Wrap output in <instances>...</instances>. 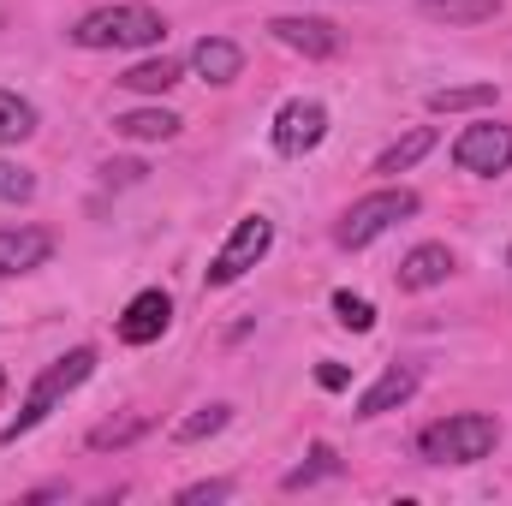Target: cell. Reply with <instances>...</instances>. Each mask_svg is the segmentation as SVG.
I'll return each mask as SVG.
<instances>
[{"mask_svg": "<svg viewBox=\"0 0 512 506\" xmlns=\"http://www.w3.org/2000/svg\"><path fill=\"white\" fill-rule=\"evenodd\" d=\"M66 36H72L78 48H90V54H108V48H155V42L167 36V18H161L149 0H114V6L84 12Z\"/></svg>", "mask_w": 512, "mask_h": 506, "instance_id": "cell-1", "label": "cell"}, {"mask_svg": "<svg viewBox=\"0 0 512 506\" xmlns=\"http://www.w3.org/2000/svg\"><path fill=\"white\" fill-rule=\"evenodd\" d=\"M90 376H96V346H72L66 358H54L42 376L30 381V393H24V405L12 411V423L0 429V441H6V447H18L36 423H48V417H54V405H60L66 393H78Z\"/></svg>", "mask_w": 512, "mask_h": 506, "instance_id": "cell-2", "label": "cell"}, {"mask_svg": "<svg viewBox=\"0 0 512 506\" xmlns=\"http://www.w3.org/2000/svg\"><path fill=\"white\" fill-rule=\"evenodd\" d=\"M495 447H501V417H489V411H453L417 435L423 465H477Z\"/></svg>", "mask_w": 512, "mask_h": 506, "instance_id": "cell-3", "label": "cell"}, {"mask_svg": "<svg viewBox=\"0 0 512 506\" xmlns=\"http://www.w3.org/2000/svg\"><path fill=\"white\" fill-rule=\"evenodd\" d=\"M417 215V191H405V185H387V191H370V197H358L346 215H340V245L346 251H364V245H376L387 227H399V221H411Z\"/></svg>", "mask_w": 512, "mask_h": 506, "instance_id": "cell-4", "label": "cell"}, {"mask_svg": "<svg viewBox=\"0 0 512 506\" xmlns=\"http://www.w3.org/2000/svg\"><path fill=\"white\" fill-rule=\"evenodd\" d=\"M268 245H274V221H268V215H239V227L227 233V245H221L215 262L203 268V286H209V292H221V286L245 280L256 262L268 256Z\"/></svg>", "mask_w": 512, "mask_h": 506, "instance_id": "cell-5", "label": "cell"}, {"mask_svg": "<svg viewBox=\"0 0 512 506\" xmlns=\"http://www.w3.org/2000/svg\"><path fill=\"white\" fill-rule=\"evenodd\" d=\"M453 167H459V173H477V179L512 173V126H495V120L465 126L453 137Z\"/></svg>", "mask_w": 512, "mask_h": 506, "instance_id": "cell-6", "label": "cell"}, {"mask_svg": "<svg viewBox=\"0 0 512 506\" xmlns=\"http://www.w3.org/2000/svg\"><path fill=\"white\" fill-rule=\"evenodd\" d=\"M268 137H274V149H280L286 161H304V155L328 137V108H322L316 96H292V102L274 114Z\"/></svg>", "mask_w": 512, "mask_h": 506, "instance_id": "cell-7", "label": "cell"}, {"mask_svg": "<svg viewBox=\"0 0 512 506\" xmlns=\"http://www.w3.org/2000/svg\"><path fill=\"white\" fill-rule=\"evenodd\" d=\"M167 322H173V298L161 286H149V292H137L126 310H120L114 334H120V346H155L167 334Z\"/></svg>", "mask_w": 512, "mask_h": 506, "instance_id": "cell-8", "label": "cell"}, {"mask_svg": "<svg viewBox=\"0 0 512 506\" xmlns=\"http://www.w3.org/2000/svg\"><path fill=\"white\" fill-rule=\"evenodd\" d=\"M268 30H274V42H280V48H292V54H304V60H334V54H340V42H346L328 18H298V12H280Z\"/></svg>", "mask_w": 512, "mask_h": 506, "instance_id": "cell-9", "label": "cell"}, {"mask_svg": "<svg viewBox=\"0 0 512 506\" xmlns=\"http://www.w3.org/2000/svg\"><path fill=\"white\" fill-rule=\"evenodd\" d=\"M54 256V239L42 227H0V280L12 274H30Z\"/></svg>", "mask_w": 512, "mask_h": 506, "instance_id": "cell-10", "label": "cell"}, {"mask_svg": "<svg viewBox=\"0 0 512 506\" xmlns=\"http://www.w3.org/2000/svg\"><path fill=\"white\" fill-rule=\"evenodd\" d=\"M447 274H453V251L447 245H417L399 262V292H435V286H447Z\"/></svg>", "mask_w": 512, "mask_h": 506, "instance_id": "cell-11", "label": "cell"}, {"mask_svg": "<svg viewBox=\"0 0 512 506\" xmlns=\"http://www.w3.org/2000/svg\"><path fill=\"white\" fill-rule=\"evenodd\" d=\"M191 72H197L203 84H233V78L245 72V48L227 42V36H203V42L191 48Z\"/></svg>", "mask_w": 512, "mask_h": 506, "instance_id": "cell-12", "label": "cell"}, {"mask_svg": "<svg viewBox=\"0 0 512 506\" xmlns=\"http://www.w3.org/2000/svg\"><path fill=\"white\" fill-rule=\"evenodd\" d=\"M411 393H417V370H411V364H387L382 376L358 393V417H382L393 405H405Z\"/></svg>", "mask_w": 512, "mask_h": 506, "instance_id": "cell-13", "label": "cell"}, {"mask_svg": "<svg viewBox=\"0 0 512 506\" xmlns=\"http://www.w3.org/2000/svg\"><path fill=\"white\" fill-rule=\"evenodd\" d=\"M114 131L131 137V143H167V137H179V114H167V108H131V114L114 120Z\"/></svg>", "mask_w": 512, "mask_h": 506, "instance_id": "cell-14", "label": "cell"}, {"mask_svg": "<svg viewBox=\"0 0 512 506\" xmlns=\"http://www.w3.org/2000/svg\"><path fill=\"white\" fill-rule=\"evenodd\" d=\"M429 149H435V126H411L399 143H387V149H382L376 173H387V179H393V173H411V167H417Z\"/></svg>", "mask_w": 512, "mask_h": 506, "instance_id": "cell-15", "label": "cell"}, {"mask_svg": "<svg viewBox=\"0 0 512 506\" xmlns=\"http://www.w3.org/2000/svg\"><path fill=\"white\" fill-rule=\"evenodd\" d=\"M495 108V84H447L429 90V114H483Z\"/></svg>", "mask_w": 512, "mask_h": 506, "instance_id": "cell-16", "label": "cell"}, {"mask_svg": "<svg viewBox=\"0 0 512 506\" xmlns=\"http://www.w3.org/2000/svg\"><path fill=\"white\" fill-rule=\"evenodd\" d=\"M120 84L137 90V96H161V90H173V84H179V60H167V54H161V60H137V66L120 72Z\"/></svg>", "mask_w": 512, "mask_h": 506, "instance_id": "cell-17", "label": "cell"}, {"mask_svg": "<svg viewBox=\"0 0 512 506\" xmlns=\"http://www.w3.org/2000/svg\"><path fill=\"white\" fill-rule=\"evenodd\" d=\"M36 131V108L18 96V90H0V149L6 143H24Z\"/></svg>", "mask_w": 512, "mask_h": 506, "instance_id": "cell-18", "label": "cell"}, {"mask_svg": "<svg viewBox=\"0 0 512 506\" xmlns=\"http://www.w3.org/2000/svg\"><path fill=\"white\" fill-rule=\"evenodd\" d=\"M227 417H233V405H203V411H191V417L173 429V441H179V447H191V441H203V435H221V429H227Z\"/></svg>", "mask_w": 512, "mask_h": 506, "instance_id": "cell-19", "label": "cell"}, {"mask_svg": "<svg viewBox=\"0 0 512 506\" xmlns=\"http://www.w3.org/2000/svg\"><path fill=\"white\" fill-rule=\"evenodd\" d=\"M417 6L435 12V18H453V24H483V18L501 12V0H417Z\"/></svg>", "mask_w": 512, "mask_h": 506, "instance_id": "cell-20", "label": "cell"}, {"mask_svg": "<svg viewBox=\"0 0 512 506\" xmlns=\"http://www.w3.org/2000/svg\"><path fill=\"white\" fill-rule=\"evenodd\" d=\"M334 322L352 328V334H370L376 328V304L364 292H334Z\"/></svg>", "mask_w": 512, "mask_h": 506, "instance_id": "cell-21", "label": "cell"}, {"mask_svg": "<svg viewBox=\"0 0 512 506\" xmlns=\"http://www.w3.org/2000/svg\"><path fill=\"white\" fill-rule=\"evenodd\" d=\"M143 429H149L143 417H108V423H96V429H90V447H96V453H108V447H131Z\"/></svg>", "mask_w": 512, "mask_h": 506, "instance_id": "cell-22", "label": "cell"}, {"mask_svg": "<svg viewBox=\"0 0 512 506\" xmlns=\"http://www.w3.org/2000/svg\"><path fill=\"white\" fill-rule=\"evenodd\" d=\"M30 197H36V173L0 155V203H30Z\"/></svg>", "mask_w": 512, "mask_h": 506, "instance_id": "cell-23", "label": "cell"}, {"mask_svg": "<svg viewBox=\"0 0 512 506\" xmlns=\"http://www.w3.org/2000/svg\"><path fill=\"white\" fill-rule=\"evenodd\" d=\"M340 471V459H334V447H310V465H298V471H286V489H310L316 477H334Z\"/></svg>", "mask_w": 512, "mask_h": 506, "instance_id": "cell-24", "label": "cell"}, {"mask_svg": "<svg viewBox=\"0 0 512 506\" xmlns=\"http://www.w3.org/2000/svg\"><path fill=\"white\" fill-rule=\"evenodd\" d=\"M227 495H233V483H227V477H215V483H191V489H179V501H185V506L227 501Z\"/></svg>", "mask_w": 512, "mask_h": 506, "instance_id": "cell-25", "label": "cell"}, {"mask_svg": "<svg viewBox=\"0 0 512 506\" xmlns=\"http://www.w3.org/2000/svg\"><path fill=\"white\" fill-rule=\"evenodd\" d=\"M316 381H322L328 393H340V387L352 381V370H346V364H322V370H316Z\"/></svg>", "mask_w": 512, "mask_h": 506, "instance_id": "cell-26", "label": "cell"}, {"mask_svg": "<svg viewBox=\"0 0 512 506\" xmlns=\"http://www.w3.org/2000/svg\"><path fill=\"white\" fill-rule=\"evenodd\" d=\"M0 393H6V370H0Z\"/></svg>", "mask_w": 512, "mask_h": 506, "instance_id": "cell-27", "label": "cell"}]
</instances>
